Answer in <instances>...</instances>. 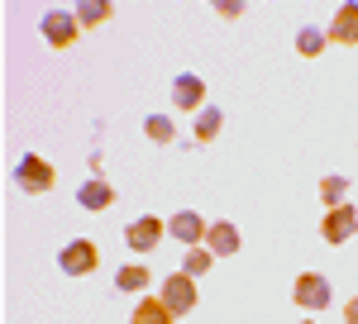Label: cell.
Segmentation results:
<instances>
[{
	"mask_svg": "<svg viewBox=\"0 0 358 324\" xmlns=\"http://www.w3.org/2000/svg\"><path fill=\"white\" fill-rule=\"evenodd\" d=\"M167 234L177 243H187V248H201L206 243V219L196 215V210H177V215L167 219Z\"/></svg>",
	"mask_w": 358,
	"mask_h": 324,
	"instance_id": "8",
	"label": "cell"
},
{
	"mask_svg": "<svg viewBox=\"0 0 358 324\" xmlns=\"http://www.w3.org/2000/svg\"><path fill=\"white\" fill-rule=\"evenodd\" d=\"M158 300H163L172 315H187V310H196V277H187V272H172L163 281V291H158Z\"/></svg>",
	"mask_w": 358,
	"mask_h": 324,
	"instance_id": "4",
	"label": "cell"
},
{
	"mask_svg": "<svg viewBox=\"0 0 358 324\" xmlns=\"http://www.w3.org/2000/svg\"><path fill=\"white\" fill-rule=\"evenodd\" d=\"M57 172L53 162H43L38 153H24V158L15 162V186L24 191V196H43V191H53Z\"/></svg>",
	"mask_w": 358,
	"mask_h": 324,
	"instance_id": "1",
	"label": "cell"
},
{
	"mask_svg": "<svg viewBox=\"0 0 358 324\" xmlns=\"http://www.w3.org/2000/svg\"><path fill=\"white\" fill-rule=\"evenodd\" d=\"M344 324H358V296L349 300V305H344Z\"/></svg>",
	"mask_w": 358,
	"mask_h": 324,
	"instance_id": "21",
	"label": "cell"
},
{
	"mask_svg": "<svg viewBox=\"0 0 358 324\" xmlns=\"http://www.w3.org/2000/svg\"><path fill=\"white\" fill-rule=\"evenodd\" d=\"M292 300H296L301 310L315 315V310H325V305H330V281H325L320 272H301V277H296V286H292Z\"/></svg>",
	"mask_w": 358,
	"mask_h": 324,
	"instance_id": "5",
	"label": "cell"
},
{
	"mask_svg": "<svg viewBox=\"0 0 358 324\" xmlns=\"http://www.w3.org/2000/svg\"><path fill=\"white\" fill-rule=\"evenodd\" d=\"M201 101H206V81H201V77L187 72V77L172 81V105H177V110H201Z\"/></svg>",
	"mask_w": 358,
	"mask_h": 324,
	"instance_id": "12",
	"label": "cell"
},
{
	"mask_svg": "<svg viewBox=\"0 0 358 324\" xmlns=\"http://www.w3.org/2000/svg\"><path fill=\"white\" fill-rule=\"evenodd\" d=\"M148 281H153V277H148V267H120L115 272V286H120V291H124V296H134V291H143V286H148Z\"/></svg>",
	"mask_w": 358,
	"mask_h": 324,
	"instance_id": "17",
	"label": "cell"
},
{
	"mask_svg": "<svg viewBox=\"0 0 358 324\" xmlns=\"http://www.w3.org/2000/svg\"><path fill=\"white\" fill-rule=\"evenodd\" d=\"M344 200H349V177L330 172V177L320 182V205H325V210H334V205H344Z\"/></svg>",
	"mask_w": 358,
	"mask_h": 324,
	"instance_id": "14",
	"label": "cell"
},
{
	"mask_svg": "<svg viewBox=\"0 0 358 324\" xmlns=\"http://www.w3.org/2000/svg\"><path fill=\"white\" fill-rule=\"evenodd\" d=\"M330 43H344V48H358V5H339L334 10V24H330Z\"/></svg>",
	"mask_w": 358,
	"mask_h": 324,
	"instance_id": "11",
	"label": "cell"
},
{
	"mask_svg": "<svg viewBox=\"0 0 358 324\" xmlns=\"http://www.w3.org/2000/svg\"><path fill=\"white\" fill-rule=\"evenodd\" d=\"M210 263H215V253H210V248H187L182 272H187V277H206V272H210Z\"/></svg>",
	"mask_w": 358,
	"mask_h": 324,
	"instance_id": "19",
	"label": "cell"
},
{
	"mask_svg": "<svg viewBox=\"0 0 358 324\" xmlns=\"http://www.w3.org/2000/svg\"><path fill=\"white\" fill-rule=\"evenodd\" d=\"M301 324H310V320H301Z\"/></svg>",
	"mask_w": 358,
	"mask_h": 324,
	"instance_id": "22",
	"label": "cell"
},
{
	"mask_svg": "<svg viewBox=\"0 0 358 324\" xmlns=\"http://www.w3.org/2000/svg\"><path fill=\"white\" fill-rule=\"evenodd\" d=\"M325 43H330V34H320L315 24H306L301 34H296V53H301V57H320V53H325Z\"/></svg>",
	"mask_w": 358,
	"mask_h": 324,
	"instance_id": "16",
	"label": "cell"
},
{
	"mask_svg": "<svg viewBox=\"0 0 358 324\" xmlns=\"http://www.w3.org/2000/svg\"><path fill=\"white\" fill-rule=\"evenodd\" d=\"M77 205L91 210V215H101V210H110V205H115V186H110V182H101V177H91V182L77 186Z\"/></svg>",
	"mask_w": 358,
	"mask_h": 324,
	"instance_id": "10",
	"label": "cell"
},
{
	"mask_svg": "<svg viewBox=\"0 0 358 324\" xmlns=\"http://www.w3.org/2000/svg\"><path fill=\"white\" fill-rule=\"evenodd\" d=\"M192 134H196V143H210V138L220 134V110L201 105V110H196V129H192Z\"/></svg>",
	"mask_w": 358,
	"mask_h": 324,
	"instance_id": "15",
	"label": "cell"
},
{
	"mask_svg": "<svg viewBox=\"0 0 358 324\" xmlns=\"http://www.w3.org/2000/svg\"><path fill=\"white\" fill-rule=\"evenodd\" d=\"M38 29H43V38H48L53 48H72V38H77L82 20H77V10H48Z\"/></svg>",
	"mask_w": 358,
	"mask_h": 324,
	"instance_id": "6",
	"label": "cell"
},
{
	"mask_svg": "<svg viewBox=\"0 0 358 324\" xmlns=\"http://www.w3.org/2000/svg\"><path fill=\"white\" fill-rule=\"evenodd\" d=\"M77 20H82V29H96L110 20V0H82L77 5Z\"/></svg>",
	"mask_w": 358,
	"mask_h": 324,
	"instance_id": "18",
	"label": "cell"
},
{
	"mask_svg": "<svg viewBox=\"0 0 358 324\" xmlns=\"http://www.w3.org/2000/svg\"><path fill=\"white\" fill-rule=\"evenodd\" d=\"M320 234H325V243H330V248H344V243L358 234V210L349 205V200H344V205H334V210H325Z\"/></svg>",
	"mask_w": 358,
	"mask_h": 324,
	"instance_id": "2",
	"label": "cell"
},
{
	"mask_svg": "<svg viewBox=\"0 0 358 324\" xmlns=\"http://www.w3.org/2000/svg\"><path fill=\"white\" fill-rule=\"evenodd\" d=\"M96 263H101V253H96V243H91V239H72L62 253H57V267L67 272V277H91Z\"/></svg>",
	"mask_w": 358,
	"mask_h": 324,
	"instance_id": "3",
	"label": "cell"
},
{
	"mask_svg": "<svg viewBox=\"0 0 358 324\" xmlns=\"http://www.w3.org/2000/svg\"><path fill=\"white\" fill-rule=\"evenodd\" d=\"M143 134L153 138V143H172L177 129H172V119H167V115H148V119H143Z\"/></svg>",
	"mask_w": 358,
	"mask_h": 324,
	"instance_id": "20",
	"label": "cell"
},
{
	"mask_svg": "<svg viewBox=\"0 0 358 324\" xmlns=\"http://www.w3.org/2000/svg\"><path fill=\"white\" fill-rule=\"evenodd\" d=\"M124 243L134 248V253H153L158 243H163V219L158 215H138L124 224Z\"/></svg>",
	"mask_w": 358,
	"mask_h": 324,
	"instance_id": "7",
	"label": "cell"
},
{
	"mask_svg": "<svg viewBox=\"0 0 358 324\" xmlns=\"http://www.w3.org/2000/svg\"><path fill=\"white\" fill-rule=\"evenodd\" d=\"M172 320H177V315H172L158 296H153V300H138L134 315H129V324H172Z\"/></svg>",
	"mask_w": 358,
	"mask_h": 324,
	"instance_id": "13",
	"label": "cell"
},
{
	"mask_svg": "<svg viewBox=\"0 0 358 324\" xmlns=\"http://www.w3.org/2000/svg\"><path fill=\"white\" fill-rule=\"evenodd\" d=\"M206 248H210L215 258H234V253L244 248V239H239V229H234L229 219H215V224L206 229Z\"/></svg>",
	"mask_w": 358,
	"mask_h": 324,
	"instance_id": "9",
	"label": "cell"
}]
</instances>
